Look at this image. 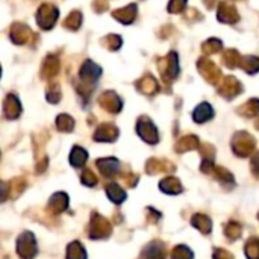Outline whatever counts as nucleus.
I'll return each instance as SVG.
<instances>
[{
    "label": "nucleus",
    "mask_w": 259,
    "mask_h": 259,
    "mask_svg": "<svg viewBox=\"0 0 259 259\" xmlns=\"http://www.w3.org/2000/svg\"><path fill=\"white\" fill-rule=\"evenodd\" d=\"M199 146V138L194 137V135H188V137H184L178 141L176 144V150L179 153L182 152H188V150H194L196 147Z\"/></svg>",
    "instance_id": "25"
},
{
    "label": "nucleus",
    "mask_w": 259,
    "mask_h": 259,
    "mask_svg": "<svg viewBox=\"0 0 259 259\" xmlns=\"http://www.w3.org/2000/svg\"><path fill=\"white\" fill-rule=\"evenodd\" d=\"M219 20L223 21V23H235L238 20V14H237V9L234 8V5H231L228 2L220 3Z\"/></svg>",
    "instance_id": "16"
},
{
    "label": "nucleus",
    "mask_w": 259,
    "mask_h": 259,
    "mask_svg": "<svg viewBox=\"0 0 259 259\" xmlns=\"http://www.w3.org/2000/svg\"><path fill=\"white\" fill-rule=\"evenodd\" d=\"M58 68H59V62L55 56H49L44 62V67H42V77H52L58 73Z\"/></svg>",
    "instance_id": "28"
},
{
    "label": "nucleus",
    "mask_w": 259,
    "mask_h": 259,
    "mask_svg": "<svg viewBox=\"0 0 259 259\" xmlns=\"http://www.w3.org/2000/svg\"><path fill=\"white\" fill-rule=\"evenodd\" d=\"M203 47H205L206 53H215L222 49V42L219 39H209L203 44Z\"/></svg>",
    "instance_id": "39"
},
{
    "label": "nucleus",
    "mask_w": 259,
    "mask_h": 259,
    "mask_svg": "<svg viewBox=\"0 0 259 259\" xmlns=\"http://www.w3.org/2000/svg\"><path fill=\"white\" fill-rule=\"evenodd\" d=\"M137 85H138V88H140L144 94H149V96H152V94H155V93L158 91V82H156L152 76L143 77Z\"/></svg>",
    "instance_id": "27"
},
{
    "label": "nucleus",
    "mask_w": 259,
    "mask_h": 259,
    "mask_svg": "<svg viewBox=\"0 0 259 259\" xmlns=\"http://www.w3.org/2000/svg\"><path fill=\"white\" fill-rule=\"evenodd\" d=\"M112 232V226L111 223L102 217L100 214L94 212L91 215V222H90V229H88V235L91 240H103L108 238Z\"/></svg>",
    "instance_id": "1"
},
{
    "label": "nucleus",
    "mask_w": 259,
    "mask_h": 259,
    "mask_svg": "<svg viewBox=\"0 0 259 259\" xmlns=\"http://www.w3.org/2000/svg\"><path fill=\"white\" fill-rule=\"evenodd\" d=\"M159 188H161L162 193L171 194V196H176V194L182 193V184L179 182L178 178H173V176H168V178L162 179L161 184H159Z\"/></svg>",
    "instance_id": "17"
},
{
    "label": "nucleus",
    "mask_w": 259,
    "mask_h": 259,
    "mask_svg": "<svg viewBox=\"0 0 259 259\" xmlns=\"http://www.w3.org/2000/svg\"><path fill=\"white\" fill-rule=\"evenodd\" d=\"M215 178L223 187H234L235 185L232 173H229L226 168H222V167L215 168Z\"/></svg>",
    "instance_id": "31"
},
{
    "label": "nucleus",
    "mask_w": 259,
    "mask_h": 259,
    "mask_svg": "<svg viewBox=\"0 0 259 259\" xmlns=\"http://www.w3.org/2000/svg\"><path fill=\"white\" fill-rule=\"evenodd\" d=\"M17 253L21 259H33L38 253L36 240L32 232H23L17 240Z\"/></svg>",
    "instance_id": "2"
},
{
    "label": "nucleus",
    "mask_w": 259,
    "mask_h": 259,
    "mask_svg": "<svg viewBox=\"0 0 259 259\" xmlns=\"http://www.w3.org/2000/svg\"><path fill=\"white\" fill-rule=\"evenodd\" d=\"M56 126H58V129H59L61 132H71L73 127H74V121H73V118H71L70 115L62 114V115L58 117Z\"/></svg>",
    "instance_id": "33"
},
{
    "label": "nucleus",
    "mask_w": 259,
    "mask_h": 259,
    "mask_svg": "<svg viewBox=\"0 0 259 259\" xmlns=\"http://www.w3.org/2000/svg\"><path fill=\"white\" fill-rule=\"evenodd\" d=\"M26 188V182H24V179H21V178H18V179H14L12 182H11V196L12 197H18L20 196V193H23V190Z\"/></svg>",
    "instance_id": "37"
},
{
    "label": "nucleus",
    "mask_w": 259,
    "mask_h": 259,
    "mask_svg": "<svg viewBox=\"0 0 259 259\" xmlns=\"http://www.w3.org/2000/svg\"><path fill=\"white\" fill-rule=\"evenodd\" d=\"M159 70H161V76L165 80H171L173 77L178 76L179 73V67H178V56L176 53H170L167 56V59H161L159 62Z\"/></svg>",
    "instance_id": "6"
},
{
    "label": "nucleus",
    "mask_w": 259,
    "mask_h": 259,
    "mask_svg": "<svg viewBox=\"0 0 259 259\" xmlns=\"http://www.w3.org/2000/svg\"><path fill=\"white\" fill-rule=\"evenodd\" d=\"M252 171H253L255 176L259 178V152L253 156V159H252Z\"/></svg>",
    "instance_id": "44"
},
{
    "label": "nucleus",
    "mask_w": 259,
    "mask_h": 259,
    "mask_svg": "<svg viewBox=\"0 0 259 259\" xmlns=\"http://www.w3.org/2000/svg\"><path fill=\"white\" fill-rule=\"evenodd\" d=\"M167 256V250L164 243L161 241H152L146 246V249L143 250V259H165Z\"/></svg>",
    "instance_id": "10"
},
{
    "label": "nucleus",
    "mask_w": 259,
    "mask_h": 259,
    "mask_svg": "<svg viewBox=\"0 0 259 259\" xmlns=\"http://www.w3.org/2000/svg\"><path fill=\"white\" fill-rule=\"evenodd\" d=\"M220 93L226 99H234L237 94L241 93V83L235 77H225V80L220 83Z\"/></svg>",
    "instance_id": "12"
},
{
    "label": "nucleus",
    "mask_w": 259,
    "mask_h": 259,
    "mask_svg": "<svg viewBox=\"0 0 259 259\" xmlns=\"http://www.w3.org/2000/svg\"><path fill=\"white\" fill-rule=\"evenodd\" d=\"M135 11H137V6H135V5H129V6H126L124 9L115 11V12H114V17H115L118 21H121V23H124V24H129V23L134 21V18H135V15H137Z\"/></svg>",
    "instance_id": "23"
},
{
    "label": "nucleus",
    "mask_w": 259,
    "mask_h": 259,
    "mask_svg": "<svg viewBox=\"0 0 259 259\" xmlns=\"http://www.w3.org/2000/svg\"><path fill=\"white\" fill-rule=\"evenodd\" d=\"M214 259H234V256L225 249H215L214 250Z\"/></svg>",
    "instance_id": "42"
},
{
    "label": "nucleus",
    "mask_w": 259,
    "mask_h": 259,
    "mask_svg": "<svg viewBox=\"0 0 259 259\" xmlns=\"http://www.w3.org/2000/svg\"><path fill=\"white\" fill-rule=\"evenodd\" d=\"M118 137V129L114 124L105 123L100 124L94 134V140L96 141H102V143H108V141H115Z\"/></svg>",
    "instance_id": "8"
},
{
    "label": "nucleus",
    "mask_w": 259,
    "mask_h": 259,
    "mask_svg": "<svg viewBox=\"0 0 259 259\" xmlns=\"http://www.w3.org/2000/svg\"><path fill=\"white\" fill-rule=\"evenodd\" d=\"M82 184L87 185V187H94V185L97 184L96 175H94L91 170H85V171L82 173Z\"/></svg>",
    "instance_id": "38"
},
{
    "label": "nucleus",
    "mask_w": 259,
    "mask_h": 259,
    "mask_svg": "<svg viewBox=\"0 0 259 259\" xmlns=\"http://www.w3.org/2000/svg\"><path fill=\"white\" fill-rule=\"evenodd\" d=\"M3 111H5L6 118H9V120L17 118L21 112V106H20L18 99L15 96H8V99L3 103Z\"/></svg>",
    "instance_id": "18"
},
{
    "label": "nucleus",
    "mask_w": 259,
    "mask_h": 259,
    "mask_svg": "<svg viewBox=\"0 0 259 259\" xmlns=\"http://www.w3.org/2000/svg\"><path fill=\"white\" fill-rule=\"evenodd\" d=\"M100 76V67H97L94 62L91 61H87L83 65H82V70H80V77L85 83H94Z\"/></svg>",
    "instance_id": "15"
},
{
    "label": "nucleus",
    "mask_w": 259,
    "mask_h": 259,
    "mask_svg": "<svg viewBox=\"0 0 259 259\" xmlns=\"http://www.w3.org/2000/svg\"><path fill=\"white\" fill-rule=\"evenodd\" d=\"M212 117H214V111H212L211 105H208V103L199 105V106L194 109V112H193V118H194L197 123H205V121L211 120Z\"/></svg>",
    "instance_id": "20"
},
{
    "label": "nucleus",
    "mask_w": 259,
    "mask_h": 259,
    "mask_svg": "<svg viewBox=\"0 0 259 259\" xmlns=\"http://www.w3.org/2000/svg\"><path fill=\"white\" fill-rule=\"evenodd\" d=\"M68 208V196L65 193H56L50 197L47 211L50 214H61Z\"/></svg>",
    "instance_id": "9"
},
{
    "label": "nucleus",
    "mask_w": 259,
    "mask_h": 259,
    "mask_svg": "<svg viewBox=\"0 0 259 259\" xmlns=\"http://www.w3.org/2000/svg\"><path fill=\"white\" fill-rule=\"evenodd\" d=\"M241 114L246 115V117H253L259 114V100H249L244 106H241Z\"/></svg>",
    "instance_id": "35"
},
{
    "label": "nucleus",
    "mask_w": 259,
    "mask_h": 259,
    "mask_svg": "<svg viewBox=\"0 0 259 259\" xmlns=\"http://www.w3.org/2000/svg\"><path fill=\"white\" fill-rule=\"evenodd\" d=\"M65 259H87V252L83 246L79 241H73L67 247V256Z\"/></svg>",
    "instance_id": "26"
},
{
    "label": "nucleus",
    "mask_w": 259,
    "mask_h": 259,
    "mask_svg": "<svg viewBox=\"0 0 259 259\" xmlns=\"http://www.w3.org/2000/svg\"><path fill=\"white\" fill-rule=\"evenodd\" d=\"M106 194H108L109 200H112L117 205H120L126 200V191L117 184H109L106 187Z\"/></svg>",
    "instance_id": "22"
},
{
    "label": "nucleus",
    "mask_w": 259,
    "mask_h": 259,
    "mask_svg": "<svg viewBox=\"0 0 259 259\" xmlns=\"http://www.w3.org/2000/svg\"><path fill=\"white\" fill-rule=\"evenodd\" d=\"M246 258L247 259H259V238L258 237H252L247 243H246V249H244Z\"/></svg>",
    "instance_id": "30"
},
{
    "label": "nucleus",
    "mask_w": 259,
    "mask_h": 259,
    "mask_svg": "<svg viewBox=\"0 0 259 259\" xmlns=\"http://www.w3.org/2000/svg\"><path fill=\"white\" fill-rule=\"evenodd\" d=\"M80 21H82V17H80V14L77 12V11H74V12H71L67 18H65V21H64V26L65 27H68V29H73V30H76L79 26H80Z\"/></svg>",
    "instance_id": "36"
},
{
    "label": "nucleus",
    "mask_w": 259,
    "mask_h": 259,
    "mask_svg": "<svg viewBox=\"0 0 259 259\" xmlns=\"http://www.w3.org/2000/svg\"><path fill=\"white\" fill-rule=\"evenodd\" d=\"M96 164H97L100 173L106 178H112L120 171V162L115 158H102Z\"/></svg>",
    "instance_id": "11"
},
{
    "label": "nucleus",
    "mask_w": 259,
    "mask_h": 259,
    "mask_svg": "<svg viewBox=\"0 0 259 259\" xmlns=\"http://www.w3.org/2000/svg\"><path fill=\"white\" fill-rule=\"evenodd\" d=\"M194 253L188 246H176L171 252V259H193Z\"/></svg>",
    "instance_id": "34"
},
{
    "label": "nucleus",
    "mask_w": 259,
    "mask_h": 259,
    "mask_svg": "<svg viewBox=\"0 0 259 259\" xmlns=\"http://www.w3.org/2000/svg\"><path fill=\"white\" fill-rule=\"evenodd\" d=\"M137 132L149 144H156L159 141L158 129H156V126L147 117H141L138 120V123H137Z\"/></svg>",
    "instance_id": "4"
},
{
    "label": "nucleus",
    "mask_w": 259,
    "mask_h": 259,
    "mask_svg": "<svg viewBox=\"0 0 259 259\" xmlns=\"http://www.w3.org/2000/svg\"><path fill=\"white\" fill-rule=\"evenodd\" d=\"M243 70H246L247 73L253 74L259 70V58L255 56H247V58H243L241 59V65H240Z\"/></svg>",
    "instance_id": "32"
},
{
    "label": "nucleus",
    "mask_w": 259,
    "mask_h": 259,
    "mask_svg": "<svg viewBox=\"0 0 259 259\" xmlns=\"http://www.w3.org/2000/svg\"><path fill=\"white\" fill-rule=\"evenodd\" d=\"M123 179H124V184L127 187H135L137 182H138V176L137 175H126V176H123Z\"/></svg>",
    "instance_id": "43"
},
{
    "label": "nucleus",
    "mask_w": 259,
    "mask_h": 259,
    "mask_svg": "<svg viewBox=\"0 0 259 259\" xmlns=\"http://www.w3.org/2000/svg\"><path fill=\"white\" fill-rule=\"evenodd\" d=\"M58 20V9L53 6V5H42L39 9H38V14H36V21L38 24L42 27V29H50L55 21Z\"/></svg>",
    "instance_id": "5"
},
{
    "label": "nucleus",
    "mask_w": 259,
    "mask_h": 259,
    "mask_svg": "<svg viewBox=\"0 0 259 259\" xmlns=\"http://www.w3.org/2000/svg\"><path fill=\"white\" fill-rule=\"evenodd\" d=\"M87 159H88V153H87L85 149H82L79 146L73 147V150L70 153V162H71L73 167H76V168L82 167L87 162Z\"/></svg>",
    "instance_id": "24"
},
{
    "label": "nucleus",
    "mask_w": 259,
    "mask_h": 259,
    "mask_svg": "<svg viewBox=\"0 0 259 259\" xmlns=\"http://www.w3.org/2000/svg\"><path fill=\"white\" fill-rule=\"evenodd\" d=\"M105 42L108 44V47H109L111 50H117V49L121 46V39H120L117 35H109V36L105 39Z\"/></svg>",
    "instance_id": "41"
},
{
    "label": "nucleus",
    "mask_w": 259,
    "mask_h": 259,
    "mask_svg": "<svg viewBox=\"0 0 259 259\" xmlns=\"http://www.w3.org/2000/svg\"><path fill=\"white\" fill-rule=\"evenodd\" d=\"M241 232H243V228H241V225L237 223V222H231V223H228L226 228H225V235L228 237L229 241H237V240L241 237Z\"/></svg>",
    "instance_id": "29"
},
{
    "label": "nucleus",
    "mask_w": 259,
    "mask_h": 259,
    "mask_svg": "<svg viewBox=\"0 0 259 259\" xmlns=\"http://www.w3.org/2000/svg\"><path fill=\"white\" fill-rule=\"evenodd\" d=\"M193 226L196 229H199L205 235L211 234V231H212L211 219L208 215H205V214H194V217H193Z\"/></svg>",
    "instance_id": "21"
},
{
    "label": "nucleus",
    "mask_w": 259,
    "mask_h": 259,
    "mask_svg": "<svg viewBox=\"0 0 259 259\" xmlns=\"http://www.w3.org/2000/svg\"><path fill=\"white\" fill-rule=\"evenodd\" d=\"M199 68L202 71V74L209 80V82H217L220 79V70L217 68V65L209 61V59H200L199 62Z\"/></svg>",
    "instance_id": "14"
},
{
    "label": "nucleus",
    "mask_w": 259,
    "mask_h": 259,
    "mask_svg": "<svg viewBox=\"0 0 259 259\" xmlns=\"http://www.w3.org/2000/svg\"><path fill=\"white\" fill-rule=\"evenodd\" d=\"M99 103H100V106H102L103 109H106V111H109V112H118V111L121 109V106H123L120 97H118L115 93H112V91L103 93V94L100 96V99H99Z\"/></svg>",
    "instance_id": "7"
},
{
    "label": "nucleus",
    "mask_w": 259,
    "mask_h": 259,
    "mask_svg": "<svg viewBox=\"0 0 259 259\" xmlns=\"http://www.w3.org/2000/svg\"><path fill=\"white\" fill-rule=\"evenodd\" d=\"M30 36H32V33H30L29 27H27V26H24V24L17 23V24H14V26H12V29H11V38H12V39H14V42H17V44H23V42H26Z\"/></svg>",
    "instance_id": "19"
},
{
    "label": "nucleus",
    "mask_w": 259,
    "mask_h": 259,
    "mask_svg": "<svg viewBox=\"0 0 259 259\" xmlns=\"http://www.w3.org/2000/svg\"><path fill=\"white\" fill-rule=\"evenodd\" d=\"M175 167L171 165V162L165 161V159H158V158H152L149 159L147 165H146V171L149 175H156V173H170L173 171Z\"/></svg>",
    "instance_id": "13"
},
{
    "label": "nucleus",
    "mask_w": 259,
    "mask_h": 259,
    "mask_svg": "<svg viewBox=\"0 0 259 259\" xmlns=\"http://www.w3.org/2000/svg\"><path fill=\"white\" fill-rule=\"evenodd\" d=\"M185 5H187V0H170V3H168V11H170V12H175V14L182 12L184 8H185Z\"/></svg>",
    "instance_id": "40"
},
{
    "label": "nucleus",
    "mask_w": 259,
    "mask_h": 259,
    "mask_svg": "<svg viewBox=\"0 0 259 259\" xmlns=\"http://www.w3.org/2000/svg\"><path fill=\"white\" fill-rule=\"evenodd\" d=\"M258 219H259V214H258Z\"/></svg>",
    "instance_id": "45"
},
{
    "label": "nucleus",
    "mask_w": 259,
    "mask_h": 259,
    "mask_svg": "<svg viewBox=\"0 0 259 259\" xmlns=\"http://www.w3.org/2000/svg\"><path fill=\"white\" fill-rule=\"evenodd\" d=\"M232 149L237 156L246 158L255 150V140L247 132H238L232 140Z\"/></svg>",
    "instance_id": "3"
}]
</instances>
